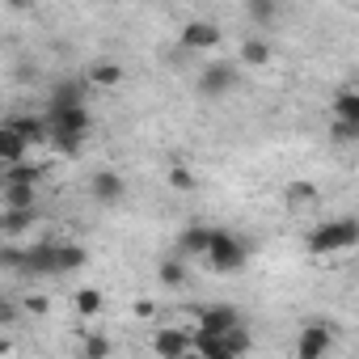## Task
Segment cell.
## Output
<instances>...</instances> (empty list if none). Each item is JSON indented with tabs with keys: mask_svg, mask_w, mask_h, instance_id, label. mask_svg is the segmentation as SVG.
<instances>
[{
	"mask_svg": "<svg viewBox=\"0 0 359 359\" xmlns=\"http://www.w3.org/2000/svg\"><path fill=\"white\" fill-rule=\"evenodd\" d=\"M199 187V177H195V169H187V165H173L169 169V191H177V195H187V191H195Z\"/></svg>",
	"mask_w": 359,
	"mask_h": 359,
	"instance_id": "26",
	"label": "cell"
},
{
	"mask_svg": "<svg viewBox=\"0 0 359 359\" xmlns=\"http://www.w3.org/2000/svg\"><path fill=\"white\" fill-rule=\"evenodd\" d=\"M0 182H22V187H39V182H43V169H39V165H30V161L22 156V161H9V165H5V173H0Z\"/></svg>",
	"mask_w": 359,
	"mask_h": 359,
	"instance_id": "17",
	"label": "cell"
},
{
	"mask_svg": "<svg viewBox=\"0 0 359 359\" xmlns=\"http://www.w3.org/2000/svg\"><path fill=\"white\" fill-rule=\"evenodd\" d=\"M224 342H229V351H233V359H237V355H245V351L254 346V338H250V330H245V321H237V325H229V330H224Z\"/></svg>",
	"mask_w": 359,
	"mask_h": 359,
	"instance_id": "25",
	"label": "cell"
},
{
	"mask_svg": "<svg viewBox=\"0 0 359 359\" xmlns=\"http://www.w3.org/2000/svg\"><path fill=\"white\" fill-rule=\"evenodd\" d=\"M13 317H18V304H13V300H5V296H0V325H9Z\"/></svg>",
	"mask_w": 359,
	"mask_h": 359,
	"instance_id": "32",
	"label": "cell"
},
{
	"mask_svg": "<svg viewBox=\"0 0 359 359\" xmlns=\"http://www.w3.org/2000/svg\"><path fill=\"white\" fill-rule=\"evenodd\" d=\"M123 81H127V68H123L118 60H93L89 72H85V85H89V89H106V93L118 89Z\"/></svg>",
	"mask_w": 359,
	"mask_h": 359,
	"instance_id": "10",
	"label": "cell"
},
{
	"mask_svg": "<svg viewBox=\"0 0 359 359\" xmlns=\"http://www.w3.org/2000/svg\"><path fill=\"white\" fill-rule=\"evenodd\" d=\"M34 220H39V208H5V212H0V233H5V237H22Z\"/></svg>",
	"mask_w": 359,
	"mask_h": 359,
	"instance_id": "14",
	"label": "cell"
},
{
	"mask_svg": "<svg viewBox=\"0 0 359 359\" xmlns=\"http://www.w3.org/2000/svg\"><path fill=\"white\" fill-rule=\"evenodd\" d=\"M152 351H156L161 359H182V355H191V330L156 325V330H152Z\"/></svg>",
	"mask_w": 359,
	"mask_h": 359,
	"instance_id": "8",
	"label": "cell"
},
{
	"mask_svg": "<svg viewBox=\"0 0 359 359\" xmlns=\"http://www.w3.org/2000/svg\"><path fill=\"white\" fill-rule=\"evenodd\" d=\"M22 156H30V144H26V135L9 123V118H0V165H9V161H22Z\"/></svg>",
	"mask_w": 359,
	"mask_h": 359,
	"instance_id": "12",
	"label": "cell"
},
{
	"mask_svg": "<svg viewBox=\"0 0 359 359\" xmlns=\"http://www.w3.org/2000/svg\"><path fill=\"white\" fill-rule=\"evenodd\" d=\"M220 43H224V30H220L216 22H208V18H195V22H187V26H182V47H187L191 55L216 51Z\"/></svg>",
	"mask_w": 359,
	"mask_h": 359,
	"instance_id": "5",
	"label": "cell"
},
{
	"mask_svg": "<svg viewBox=\"0 0 359 359\" xmlns=\"http://www.w3.org/2000/svg\"><path fill=\"white\" fill-rule=\"evenodd\" d=\"M47 148L60 152V156H76L89 135H93V114H89V102L81 106H64V110H47Z\"/></svg>",
	"mask_w": 359,
	"mask_h": 359,
	"instance_id": "1",
	"label": "cell"
},
{
	"mask_svg": "<svg viewBox=\"0 0 359 359\" xmlns=\"http://www.w3.org/2000/svg\"><path fill=\"white\" fill-rule=\"evenodd\" d=\"M208 266L212 271H220V275H233V271H241L245 262H250V245L237 237V233H229V229H212V241H208Z\"/></svg>",
	"mask_w": 359,
	"mask_h": 359,
	"instance_id": "3",
	"label": "cell"
},
{
	"mask_svg": "<svg viewBox=\"0 0 359 359\" xmlns=\"http://www.w3.org/2000/svg\"><path fill=\"white\" fill-rule=\"evenodd\" d=\"M85 93H89V85H85V81H55V89H51V97H47V110L81 106V102H85Z\"/></svg>",
	"mask_w": 359,
	"mask_h": 359,
	"instance_id": "13",
	"label": "cell"
},
{
	"mask_svg": "<svg viewBox=\"0 0 359 359\" xmlns=\"http://www.w3.org/2000/svg\"><path fill=\"white\" fill-rule=\"evenodd\" d=\"M72 309H76L81 317H97V313L106 309V296H102V287H81V292L72 296Z\"/></svg>",
	"mask_w": 359,
	"mask_h": 359,
	"instance_id": "23",
	"label": "cell"
},
{
	"mask_svg": "<svg viewBox=\"0 0 359 359\" xmlns=\"http://www.w3.org/2000/svg\"><path fill=\"white\" fill-rule=\"evenodd\" d=\"M330 114H334V118H346V123H359V93H355L351 85H342V89L334 93V102H330Z\"/></svg>",
	"mask_w": 359,
	"mask_h": 359,
	"instance_id": "18",
	"label": "cell"
},
{
	"mask_svg": "<svg viewBox=\"0 0 359 359\" xmlns=\"http://www.w3.org/2000/svg\"><path fill=\"white\" fill-rule=\"evenodd\" d=\"M22 309H26V313H34V317H43V313L51 309V300H47V296H26V304H22Z\"/></svg>",
	"mask_w": 359,
	"mask_h": 359,
	"instance_id": "30",
	"label": "cell"
},
{
	"mask_svg": "<svg viewBox=\"0 0 359 359\" xmlns=\"http://www.w3.org/2000/svg\"><path fill=\"white\" fill-rule=\"evenodd\" d=\"M51 254H55V275H72L89 262V250L76 241H51Z\"/></svg>",
	"mask_w": 359,
	"mask_h": 359,
	"instance_id": "11",
	"label": "cell"
},
{
	"mask_svg": "<svg viewBox=\"0 0 359 359\" xmlns=\"http://www.w3.org/2000/svg\"><path fill=\"white\" fill-rule=\"evenodd\" d=\"M0 355H13V338H5V334H0Z\"/></svg>",
	"mask_w": 359,
	"mask_h": 359,
	"instance_id": "34",
	"label": "cell"
},
{
	"mask_svg": "<svg viewBox=\"0 0 359 359\" xmlns=\"http://www.w3.org/2000/svg\"><path fill=\"white\" fill-rule=\"evenodd\" d=\"M271 60H275V51H271L266 39H245L241 51H237V64H245V68H266Z\"/></svg>",
	"mask_w": 359,
	"mask_h": 359,
	"instance_id": "16",
	"label": "cell"
},
{
	"mask_svg": "<svg viewBox=\"0 0 359 359\" xmlns=\"http://www.w3.org/2000/svg\"><path fill=\"white\" fill-rule=\"evenodd\" d=\"M22 135H26V144L34 148V144H47V118H39V114H18V118H9Z\"/></svg>",
	"mask_w": 359,
	"mask_h": 359,
	"instance_id": "22",
	"label": "cell"
},
{
	"mask_svg": "<svg viewBox=\"0 0 359 359\" xmlns=\"http://www.w3.org/2000/svg\"><path fill=\"white\" fill-rule=\"evenodd\" d=\"M279 9H283V0H245V13H250L254 26H275Z\"/></svg>",
	"mask_w": 359,
	"mask_h": 359,
	"instance_id": "19",
	"label": "cell"
},
{
	"mask_svg": "<svg viewBox=\"0 0 359 359\" xmlns=\"http://www.w3.org/2000/svg\"><path fill=\"white\" fill-rule=\"evenodd\" d=\"M131 313H135L140 321H152V317H156V304H152V300H135V304H131Z\"/></svg>",
	"mask_w": 359,
	"mask_h": 359,
	"instance_id": "31",
	"label": "cell"
},
{
	"mask_svg": "<svg viewBox=\"0 0 359 359\" xmlns=\"http://www.w3.org/2000/svg\"><path fill=\"white\" fill-rule=\"evenodd\" d=\"M241 321V309H233V304H208V309H195V330H203V334H224L229 325H237Z\"/></svg>",
	"mask_w": 359,
	"mask_h": 359,
	"instance_id": "9",
	"label": "cell"
},
{
	"mask_svg": "<svg viewBox=\"0 0 359 359\" xmlns=\"http://www.w3.org/2000/svg\"><path fill=\"white\" fill-rule=\"evenodd\" d=\"M233 89H241V72H237L233 60H212V64L199 72V81H195V93H199L203 102H220V97H229Z\"/></svg>",
	"mask_w": 359,
	"mask_h": 359,
	"instance_id": "4",
	"label": "cell"
},
{
	"mask_svg": "<svg viewBox=\"0 0 359 359\" xmlns=\"http://www.w3.org/2000/svg\"><path fill=\"white\" fill-rule=\"evenodd\" d=\"M26 250L22 245H0V271H22Z\"/></svg>",
	"mask_w": 359,
	"mask_h": 359,
	"instance_id": "29",
	"label": "cell"
},
{
	"mask_svg": "<svg viewBox=\"0 0 359 359\" xmlns=\"http://www.w3.org/2000/svg\"><path fill=\"white\" fill-rule=\"evenodd\" d=\"M5 208H39V187H22V182H5L0 191Z\"/></svg>",
	"mask_w": 359,
	"mask_h": 359,
	"instance_id": "21",
	"label": "cell"
},
{
	"mask_svg": "<svg viewBox=\"0 0 359 359\" xmlns=\"http://www.w3.org/2000/svg\"><path fill=\"white\" fill-rule=\"evenodd\" d=\"M89 195H93L102 208H114V203L127 199V177H123L118 169H97V173L89 177Z\"/></svg>",
	"mask_w": 359,
	"mask_h": 359,
	"instance_id": "7",
	"label": "cell"
},
{
	"mask_svg": "<svg viewBox=\"0 0 359 359\" xmlns=\"http://www.w3.org/2000/svg\"><path fill=\"white\" fill-rule=\"evenodd\" d=\"M208 241H212V229L208 224H191V229H182V237H177V250H182V258H203Z\"/></svg>",
	"mask_w": 359,
	"mask_h": 359,
	"instance_id": "15",
	"label": "cell"
},
{
	"mask_svg": "<svg viewBox=\"0 0 359 359\" xmlns=\"http://www.w3.org/2000/svg\"><path fill=\"white\" fill-rule=\"evenodd\" d=\"M283 203L287 208H313L317 203V187L313 182H287L283 187Z\"/></svg>",
	"mask_w": 359,
	"mask_h": 359,
	"instance_id": "24",
	"label": "cell"
},
{
	"mask_svg": "<svg viewBox=\"0 0 359 359\" xmlns=\"http://www.w3.org/2000/svg\"><path fill=\"white\" fill-rule=\"evenodd\" d=\"M156 279L165 283V287H182L187 283V258L177 254V258H161L156 262Z\"/></svg>",
	"mask_w": 359,
	"mask_h": 359,
	"instance_id": "20",
	"label": "cell"
},
{
	"mask_svg": "<svg viewBox=\"0 0 359 359\" xmlns=\"http://www.w3.org/2000/svg\"><path fill=\"white\" fill-rule=\"evenodd\" d=\"M330 135H334V144H359V123L334 118V123H330Z\"/></svg>",
	"mask_w": 359,
	"mask_h": 359,
	"instance_id": "27",
	"label": "cell"
},
{
	"mask_svg": "<svg viewBox=\"0 0 359 359\" xmlns=\"http://www.w3.org/2000/svg\"><path fill=\"white\" fill-rule=\"evenodd\" d=\"M359 245V224L355 216H338V220H325V224H313L309 237H304V250L313 258H325V254H346Z\"/></svg>",
	"mask_w": 359,
	"mask_h": 359,
	"instance_id": "2",
	"label": "cell"
},
{
	"mask_svg": "<svg viewBox=\"0 0 359 359\" xmlns=\"http://www.w3.org/2000/svg\"><path fill=\"white\" fill-rule=\"evenodd\" d=\"M334 346V330L330 321H304L300 338H296V359H321Z\"/></svg>",
	"mask_w": 359,
	"mask_h": 359,
	"instance_id": "6",
	"label": "cell"
},
{
	"mask_svg": "<svg viewBox=\"0 0 359 359\" xmlns=\"http://www.w3.org/2000/svg\"><path fill=\"white\" fill-rule=\"evenodd\" d=\"M5 9H13V13H34V0H5Z\"/></svg>",
	"mask_w": 359,
	"mask_h": 359,
	"instance_id": "33",
	"label": "cell"
},
{
	"mask_svg": "<svg viewBox=\"0 0 359 359\" xmlns=\"http://www.w3.org/2000/svg\"><path fill=\"white\" fill-rule=\"evenodd\" d=\"M81 351H85L89 359H106V355L114 351V342H110V338H102V334H85V342H81Z\"/></svg>",
	"mask_w": 359,
	"mask_h": 359,
	"instance_id": "28",
	"label": "cell"
}]
</instances>
